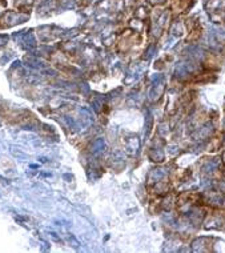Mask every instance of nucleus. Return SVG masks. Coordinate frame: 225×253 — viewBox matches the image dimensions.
Returning a JSON list of instances; mask_svg holds the SVG:
<instances>
[{
	"label": "nucleus",
	"instance_id": "1",
	"mask_svg": "<svg viewBox=\"0 0 225 253\" xmlns=\"http://www.w3.org/2000/svg\"><path fill=\"white\" fill-rule=\"evenodd\" d=\"M217 165H218V161H211V163H208L207 167H205V171H207V172H212Z\"/></svg>",
	"mask_w": 225,
	"mask_h": 253
}]
</instances>
